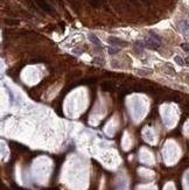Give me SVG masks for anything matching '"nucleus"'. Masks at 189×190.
<instances>
[{
    "mask_svg": "<svg viewBox=\"0 0 189 190\" xmlns=\"http://www.w3.org/2000/svg\"><path fill=\"white\" fill-rule=\"evenodd\" d=\"M109 43L111 44V46H116V47H125V46H127V42H125V41H123V40H120V39H118V38H114V36H110L109 38Z\"/></svg>",
    "mask_w": 189,
    "mask_h": 190,
    "instance_id": "nucleus-2",
    "label": "nucleus"
},
{
    "mask_svg": "<svg viewBox=\"0 0 189 190\" xmlns=\"http://www.w3.org/2000/svg\"><path fill=\"white\" fill-rule=\"evenodd\" d=\"M134 48H135V53L141 54L143 50H144V48H145V43H143L141 41H137L135 44H134Z\"/></svg>",
    "mask_w": 189,
    "mask_h": 190,
    "instance_id": "nucleus-5",
    "label": "nucleus"
},
{
    "mask_svg": "<svg viewBox=\"0 0 189 190\" xmlns=\"http://www.w3.org/2000/svg\"><path fill=\"white\" fill-rule=\"evenodd\" d=\"M88 38H89V40L95 44V46H97V47H100V41H99V39L95 35V34H89L88 35Z\"/></svg>",
    "mask_w": 189,
    "mask_h": 190,
    "instance_id": "nucleus-6",
    "label": "nucleus"
},
{
    "mask_svg": "<svg viewBox=\"0 0 189 190\" xmlns=\"http://www.w3.org/2000/svg\"><path fill=\"white\" fill-rule=\"evenodd\" d=\"M119 51V48L118 47H109V54H111V55H114V54H117Z\"/></svg>",
    "mask_w": 189,
    "mask_h": 190,
    "instance_id": "nucleus-9",
    "label": "nucleus"
},
{
    "mask_svg": "<svg viewBox=\"0 0 189 190\" xmlns=\"http://www.w3.org/2000/svg\"><path fill=\"white\" fill-rule=\"evenodd\" d=\"M13 190H24V189H20L19 187H16V185H13Z\"/></svg>",
    "mask_w": 189,
    "mask_h": 190,
    "instance_id": "nucleus-12",
    "label": "nucleus"
},
{
    "mask_svg": "<svg viewBox=\"0 0 189 190\" xmlns=\"http://www.w3.org/2000/svg\"><path fill=\"white\" fill-rule=\"evenodd\" d=\"M181 47H182V49H184L186 51H189V44H188V43H182Z\"/></svg>",
    "mask_w": 189,
    "mask_h": 190,
    "instance_id": "nucleus-11",
    "label": "nucleus"
},
{
    "mask_svg": "<svg viewBox=\"0 0 189 190\" xmlns=\"http://www.w3.org/2000/svg\"><path fill=\"white\" fill-rule=\"evenodd\" d=\"M35 3H36V5L42 9V11H44V12H51V7L49 6V4L46 1V0H35Z\"/></svg>",
    "mask_w": 189,
    "mask_h": 190,
    "instance_id": "nucleus-3",
    "label": "nucleus"
},
{
    "mask_svg": "<svg viewBox=\"0 0 189 190\" xmlns=\"http://www.w3.org/2000/svg\"><path fill=\"white\" fill-rule=\"evenodd\" d=\"M88 1L90 3L91 6H93V7H99L102 4H104L105 0H88Z\"/></svg>",
    "mask_w": 189,
    "mask_h": 190,
    "instance_id": "nucleus-8",
    "label": "nucleus"
},
{
    "mask_svg": "<svg viewBox=\"0 0 189 190\" xmlns=\"http://www.w3.org/2000/svg\"><path fill=\"white\" fill-rule=\"evenodd\" d=\"M102 90L103 91H113L114 90V83L111 81H105L102 83Z\"/></svg>",
    "mask_w": 189,
    "mask_h": 190,
    "instance_id": "nucleus-4",
    "label": "nucleus"
},
{
    "mask_svg": "<svg viewBox=\"0 0 189 190\" xmlns=\"http://www.w3.org/2000/svg\"><path fill=\"white\" fill-rule=\"evenodd\" d=\"M179 28L183 32V33H189V23L187 21H181L179 23Z\"/></svg>",
    "mask_w": 189,
    "mask_h": 190,
    "instance_id": "nucleus-7",
    "label": "nucleus"
},
{
    "mask_svg": "<svg viewBox=\"0 0 189 190\" xmlns=\"http://www.w3.org/2000/svg\"><path fill=\"white\" fill-rule=\"evenodd\" d=\"M174 61H175V62H176L179 65H183V64H184L183 60H182L180 56H175V57H174Z\"/></svg>",
    "mask_w": 189,
    "mask_h": 190,
    "instance_id": "nucleus-10",
    "label": "nucleus"
},
{
    "mask_svg": "<svg viewBox=\"0 0 189 190\" xmlns=\"http://www.w3.org/2000/svg\"><path fill=\"white\" fill-rule=\"evenodd\" d=\"M145 47L148 48V49H152V50H157L160 48L161 46V39L155 33L151 32L148 34V36L145 39Z\"/></svg>",
    "mask_w": 189,
    "mask_h": 190,
    "instance_id": "nucleus-1",
    "label": "nucleus"
}]
</instances>
